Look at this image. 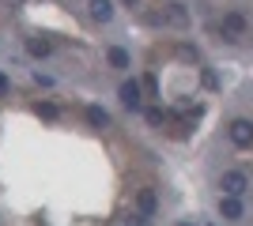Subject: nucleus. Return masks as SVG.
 Returning <instances> with one entry per match:
<instances>
[{
	"mask_svg": "<svg viewBox=\"0 0 253 226\" xmlns=\"http://www.w3.org/2000/svg\"><path fill=\"white\" fill-rule=\"evenodd\" d=\"M219 189H223V196H242L246 189H250V177H246L242 170H227L219 177Z\"/></svg>",
	"mask_w": 253,
	"mask_h": 226,
	"instance_id": "1",
	"label": "nucleus"
},
{
	"mask_svg": "<svg viewBox=\"0 0 253 226\" xmlns=\"http://www.w3.org/2000/svg\"><path fill=\"white\" fill-rule=\"evenodd\" d=\"M227 132H231L234 147H250V143H253V121H246V117H234Z\"/></svg>",
	"mask_w": 253,
	"mask_h": 226,
	"instance_id": "2",
	"label": "nucleus"
},
{
	"mask_svg": "<svg viewBox=\"0 0 253 226\" xmlns=\"http://www.w3.org/2000/svg\"><path fill=\"white\" fill-rule=\"evenodd\" d=\"M151 23H170V27H185V23H189V11H185V4H167V11H163V15H151Z\"/></svg>",
	"mask_w": 253,
	"mask_h": 226,
	"instance_id": "3",
	"label": "nucleus"
},
{
	"mask_svg": "<svg viewBox=\"0 0 253 226\" xmlns=\"http://www.w3.org/2000/svg\"><path fill=\"white\" fill-rule=\"evenodd\" d=\"M121 102H125L128 109H140V102H144V87H140L136 79H125V83H121Z\"/></svg>",
	"mask_w": 253,
	"mask_h": 226,
	"instance_id": "4",
	"label": "nucleus"
},
{
	"mask_svg": "<svg viewBox=\"0 0 253 226\" xmlns=\"http://www.w3.org/2000/svg\"><path fill=\"white\" fill-rule=\"evenodd\" d=\"M246 34V19L242 15H238V11H227V15H223V38H242Z\"/></svg>",
	"mask_w": 253,
	"mask_h": 226,
	"instance_id": "5",
	"label": "nucleus"
},
{
	"mask_svg": "<svg viewBox=\"0 0 253 226\" xmlns=\"http://www.w3.org/2000/svg\"><path fill=\"white\" fill-rule=\"evenodd\" d=\"M87 8H91V19L95 23H110L114 19V0H91Z\"/></svg>",
	"mask_w": 253,
	"mask_h": 226,
	"instance_id": "6",
	"label": "nucleus"
},
{
	"mask_svg": "<svg viewBox=\"0 0 253 226\" xmlns=\"http://www.w3.org/2000/svg\"><path fill=\"white\" fill-rule=\"evenodd\" d=\"M219 215L223 219H242V200L238 196H219Z\"/></svg>",
	"mask_w": 253,
	"mask_h": 226,
	"instance_id": "7",
	"label": "nucleus"
},
{
	"mask_svg": "<svg viewBox=\"0 0 253 226\" xmlns=\"http://www.w3.org/2000/svg\"><path fill=\"white\" fill-rule=\"evenodd\" d=\"M87 125H91V129H106V125H110V113H106L102 106H87Z\"/></svg>",
	"mask_w": 253,
	"mask_h": 226,
	"instance_id": "8",
	"label": "nucleus"
},
{
	"mask_svg": "<svg viewBox=\"0 0 253 226\" xmlns=\"http://www.w3.org/2000/svg\"><path fill=\"white\" fill-rule=\"evenodd\" d=\"M155 204H159V200H155V189H140V193H136V207L144 211V215H151Z\"/></svg>",
	"mask_w": 253,
	"mask_h": 226,
	"instance_id": "9",
	"label": "nucleus"
},
{
	"mask_svg": "<svg viewBox=\"0 0 253 226\" xmlns=\"http://www.w3.org/2000/svg\"><path fill=\"white\" fill-rule=\"evenodd\" d=\"M106 61H110V68H128V65H132V57H128L121 45H114V49L106 53Z\"/></svg>",
	"mask_w": 253,
	"mask_h": 226,
	"instance_id": "10",
	"label": "nucleus"
},
{
	"mask_svg": "<svg viewBox=\"0 0 253 226\" xmlns=\"http://www.w3.org/2000/svg\"><path fill=\"white\" fill-rule=\"evenodd\" d=\"M49 49L53 45L45 42V38H27V53L31 57H49Z\"/></svg>",
	"mask_w": 253,
	"mask_h": 226,
	"instance_id": "11",
	"label": "nucleus"
},
{
	"mask_svg": "<svg viewBox=\"0 0 253 226\" xmlns=\"http://www.w3.org/2000/svg\"><path fill=\"white\" fill-rule=\"evenodd\" d=\"M163 121H167V113H163L159 106H151V109H148V125H151V129H159Z\"/></svg>",
	"mask_w": 253,
	"mask_h": 226,
	"instance_id": "12",
	"label": "nucleus"
},
{
	"mask_svg": "<svg viewBox=\"0 0 253 226\" xmlns=\"http://www.w3.org/2000/svg\"><path fill=\"white\" fill-rule=\"evenodd\" d=\"M38 113H42L45 121H53V117H57V106H49V102H42V106H38Z\"/></svg>",
	"mask_w": 253,
	"mask_h": 226,
	"instance_id": "13",
	"label": "nucleus"
},
{
	"mask_svg": "<svg viewBox=\"0 0 253 226\" xmlns=\"http://www.w3.org/2000/svg\"><path fill=\"white\" fill-rule=\"evenodd\" d=\"M8 91H11V83H8V75H4V72H0V98H4V95H8Z\"/></svg>",
	"mask_w": 253,
	"mask_h": 226,
	"instance_id": "14",
	"label": "nucleus"
},
{
	"mask_svg": "<svg viewBox=\"0 0 253 226\" xmlns=\"http://www.w3.org/2000/svg\"><path fill=\"white\" fill-rule=\"evenodd\" d=\"M125 4H128V8H136V0H125Z\"/></svg>",
	"mask_w": 253,
	"mask_h": 226,
	"instance_id": "15",
	"label": "nucleus"
}]
</instances>
